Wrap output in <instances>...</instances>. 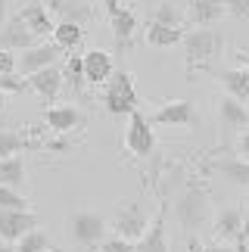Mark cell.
<instances>
[{
  "mask_svg": "<svg viewBox=\"0 0 249 252\" xmlns=\"http://www.w3.org/2000/svg\"><path fill=\"white\" fill-rule=\"evenodd\" d=\"M128 131H124V150L131 153V156H150L153 150H156V134H153V125L150 119L143 115L140 109L128 115Z\"/></svg>",
  "mask_w": 249,
  "mask_h": 252,
  "instance_id": "obj_7",
  "label": "cell"
},
{
  "mask_svg": "<svg viewBox=\"0 0 249 252\" xmlns=\"http://www.w3.org/2000/svg\"><path fill=\"white\" fill-rule=\"evenodd\" d=\"M47 252H60V249H47Z\"/></svg>",
  "mask_w": 249,
  "mask_h": 252,
  "instance_id": "obj_42",
  "label": "cell"
},
{
  "mask_svg": "<svg viewBox=\"0 0 249 252\" xmlns=\"http://www.w3.org/2000/svg\"><path fill=\"white\" fill-rule=\"evenodd\" d=\"M6 109V94H0V112Z\"/></svg>",
  "mask_w": 249,
  "mask_h": 252,
  "instance_id": "obj_40",
  "label": "cell"
},
{
  "mask_svg": "<svg viewBox=\"0 0 249 252\" xmlns=\"http://www.w3.org/2000/svg\"><path fill=\"white\" fill-rule=\"evenodd\" d=\"M97 249H100V252H137V246H134L131 240H122V237H116V234L106 237Z\"/></svg>",
  "mask_w": 249,
  "mask_h": 252,
  "instance_id": "obj_32",
  "label": "cell"
},
{
  "mask_svg": "<svg viewBox=\"0 0 249 252\" xmlns=\"http://www.w3.org/2000/svg\"><path fill=\"white\" fill-rule=\"evenodd\" d=\"M19 19L25 22V28L31 32L37 41H44V37H53V16L50 9H47V3H41V0H28V3L22 6V13H19Z\"/></svg>",
  "mask_w": 249,
  "mask_h": 252,
  "instance_id": "obj_11",
  "label": "cell"
},
{
  "mask_svg": "<svg viewBox=\"0 0 249 252\" xmlns=\"http://www.w3.org/2000/svg\"><path fill=\"white\" fill-rule=\"evenodd\" d=\"M218 78H221V87H224L227 96H234L237 103H246V100H249V69H246V65L224 69Z\"/></svg>",
  "mask_w": 249,
  "mask_h": 252,
  "instance_id": "obj_21",
  "label": "cell"
},
{
  "mask_svg": "<svg viewBox=\"0 0 249 252\" xmlns=\"http://www.w3.org/2000/svg\"><path fill=\"white\" fill-rule=\"evenodd\" d=\"M34 44H41V41L28 32L19 16L6 19V25L0 28V50H6V53H22V50H28V47H34Z\"/></svg>",
  "mask_w": 249,
  "mask_h": 252,
  "instance_id": "obj_13",
  "label": "cell"
},
{
  "mask_svg": "<svg viewBox=\"0 0 249 252\" xmlns=\"http://www.w3.org/2000/svg\"><path fill=\"white\" fill-rule=\"evenodd\" d=\"M60 56H62V50L53 41H41V44L28 47V50H22V53H16V72L22 75V78H28V75H34L41 69L60 65Z\"/></svg>",
  "mask_w": 249,
  "mask_h": 252,
  "instance_id": "obj_6",
  "label": "cell"
},
{
  "mask_svg": "<svg viewBox=\"0 0 249 252\" xmlns=\"http://www.w3.org/2000/svg\"><path fill=\"white\" fill-rule=\"evenodd\" d=\"M224 16H227V9L221 0H190V6H187V19L196 28H212Z\"/></svg>",
  "mask_w": 249,
  "mask_h": 252,
  "instance_id": "obj_18",
  "label": "cell"
},
{
  "mask_svg": "<svg viewBox=\"0 0 249 252\" xmlns=\"http://www.w3.org/2000/svg\"><path fill=\"white\" fill-rule=\"evenodd\" d=\"M227 16L240 19V22H249V0H221Z\"/></svg>",
  "mask_w": 249,
  "mask_h": 252,
  "instance_id": "obj_33",
  "label": "cell"
},
{
  "mask_svg": "<svg viewBox=\"0 0 249 252\" xmlns=\"http://www.w3.org/2000/svg\"><path fill=\"white\" fill-rule=\"evenodd\" d=\"M109 28L116 37V50H128L134 44V34H137V13L131 6H122L116 16H109Z\"/></svg>",
  "mask_w": 249,
  "mask_h": 252,
  "instance_id": "obj_17",
  "label": "cell"
},
{
  "mask_svg": "<svg viewBox=\"0 0 249 252\" xmlns=\"http://www.w3.org/2000/svg\"><path fill=\"white\" fill-rule=\"evenodd\" d=\"M240 60L246 63V69H249V50H243V53H240Z\"/></svg>",
  "mask_w": 249,
  "mask_h": 252,
  "instance_id": "obj_41",
  "label": "cell"
},
{
  "mask_svg": "<svg viewBox=\"0 0 249 252\" xmlns=\"http://www.w3.org/2000/svg\"><path fill=\"white\" fill-rule=\"evenodd\" d=\"M0 209H9V212H31V202H28L16 187H0Z\"/></svg>",
  "mask_w": 249,
  "mask_h": 252,
  "instance_id": "obj_30",
  "label": "cell"
},
{
  "mask_svg": "<svg viewBox=\"0 0 249 252\" xmlns=\"http://www.w3.org/2000/svg\"><path fill=\"white\" fill-rule=\"evenodd\" d=\"M44 122H47V128L56 131V134H69V131H75V128L84 125V115H81L78 106L62 103V106H47Z\"/></svg>",
  "mask_w": 249,
  "mask_h": 252,
  "instance_id": "obj_16",
  "label": "cell"
},
{
  "mask_svg": "<svg viewBox=\"0 0 249 252\" xmlns=\"http://www.w3.org/2000/svg\"><path fill=\"white\" fill-rule=\"evenodd\" d=\"M41 227V218L34 212H9V209H0V240L9 246H16L25 234Z\"/></svg>",
  "mask_w": 249,
  "mask_h": 252,
  "instance_id": "obj_10",
  "label": "cell"
},
{
  "mask_svg": "<svg viewBox=\"0 0 249 252\" xmlns=\"http://www.w3.org/2000/svg\"><path fill=\"white\" fill-rule=\"evenodd\" d=\"M0 72H3V75H13L16 72V53L0 50Z\"/></svg>",
  "mask_w": 249,
  "mask_h": 252,
  "instance_id": "obj_35",
  "label": "cell"
},
{
  "mask_svg": "<svg viewBox=\"0 0 249 252\" xmlns=\"http://www.w3.org/2000/svg\"><path fill=\"white\" fill-rule=\"evenodd\" d=\"M103 9H106V16H116L122 9V0H103Z\"/></svg>",
  "mask_w": 249,
  "mask_h": 252,
  "instance_id": "obj_37",
  "label": "cell"
},
{
  "mask_svg": "<svg viewBox=\"0 0 249 252\" xmlns=\"http://www.w3.org/2000/svg\"><path fill=\"white\" fill-rule=\"evenodd\" d=\"M13 249H16V252H47V249H50V237H47L44 230L37 227V230H31V234H25Z\"/></svg>",
  "mask_w": 249,
  "mask_h": 252,
  "instance_id": "obj_29",
  "label": "cell"
},
{
  "mask_svg": "<svg viewBox=\"0 0 249 252\" xmlns=\"http://www.w3.org/2000/svg\"><path fill=\"white\" fill-rule=\"evenodd\" d=\"M47 9L60 16V22H72V25H81V28H84V22L93 19L91 3H84V0H50Z\"/></svg>",
  "mask_w": 249,
  "mask_h": 252,
  "instance_id": "obj_19",
  "label": "cell"
},
{
  "mask_svg": "<svg viewBox=\"0 0 249 252\" xmlns=\"http://www.w3.org/2000/svg\"><path fill=\"white\" fill-rule=\"evenodd\" d=\"M190 252H237V249L227 243H196V240H190Z\"/></svg>",
  "mask_w": 249,
  "mask_h": 252,
  "instance_id": "obj_34",
  "label": "cell"
},
{
  "mask_svg": "<svg viewBox=\"0 0 249 252\" xmlns=\"http://www.w3.org/2000/svg\"><path fill=\"white\" fill-rule=\"evenodd\" d=\"M249 230V218L243 215V206H237V202H231V206H221L215 215V237L224 240V243H243Z\"/></svg>",
  "mask_w": 249,
  "mask_h": 252,
  "instance_id": "obj_8",
  "label": "cell"
},
{
  "mask_svg": "<svg viewBox=\"0 0 249 252\" xmlns=\"http://www.w3.org/2000/svg\"><path fill=\"white\" fill-rule=\"evenodd\" d=\"M0 252H16V249L9 246V243H3V240H0Z\"/></svg>",
  "mask_w": 249,
  "mask_h": 252,
  "instance_id": "obj_39",
  "label": "cell"
},
{
  "mask_svg": "<svg viewBox=\"0 0 249 252\" xmlns=\"http://www.w3.org/2000/svg\"><path fill=\"white\" fill-rule=\"evenodd\" d=\"M25 84L31 87V91L41 96V100H47V103H53L56 96H60V91L65 87V84H62V69H60V65H50V69H41V72L28 75Z\"/></svg>",
  "mask_w": 249,
  "mask_h": 252,
  "instance_id": "obj_15",
  "label": "cell"
},
{
  "mask_svg": "<svg viewBox=\"0 0 249 252\" xmlns=\"http://www.w3.org/2000/svg\"><path fill=\"white\" fill-rule=\"evenodd\" d=\"M60 69H62V84H65V87H72L75 94H78L81 87L88 84V81H84V65H81V56H65V63L60 65Z\"/></svg>",
  "mask_w": 249,
  "mask_h": 252,
  "instance_id": "obj_28",
  "label": "cell"
},
{
  "mask_svg": "<svg viewBox=\"0 0 249 252\" xmlns=\"http://www.w3.org/2000/svg\"><path fill=\"white\" fill-rule=\"evenodd\" d=\"M143 41H147L150 47H156V50H162V47H175V44H181V41H184V32H181V28H168V25L147 22Z\"/></svg>",
  "mask_w": 249,
  "mask_h": 252,
  "instance_id": "obj_22",
  "label": "cell"
},
{
  "mask_svg": "<svg viewBox=\"0 0 249 252\" xmlns=\"http://www.w3.org/2000/svg\"><path fill=\"white\" fill-rule=\"evenodd\" d=\"M69 237L75 246L81 249H97L103 240H106V218L100 212H91V209H81L69 218Z\"/></svg>",
  "mask_w": 249,
  "mask_h": 252,
  "instance_id": "obj_4",
  "label": "cell"
},
{
  "mask_svg": "<svg viewBox=\"0 0 249 252\" xmlns=\"http://www.w3.org/2000/svg\"><path fill=\"white\" fill-rule=\"evenodd\" d=\"M150 125H171V128H196L199 125V112L193 100H171L162 109L153 112Z\"/></svg>",
  "mask_w": 249,
  "mask_h": 252,
  "instance_id": "obj_9",
  "label": "cell"
},
{
  "mask_svg": "<svg viewBox=\"0 0 249 252\" xmlns=\"http://www.w3.org/2000/svg\"><path fill=\"white\" fill-rule=\"evenodd\" d=\"M6 13H9V0H0V28L6 25Z\"/></svg>",
  "mask_w": 249,
  "mask_h": 252,
  "instance_id": "obj_38",
  "label": "cell"
},
{
  "mask_svg": "<svg viewBox=\"0 0 249 252\" xmlns=\"http://www.w3.org/2000/svg\"><path fill=\"white\" fill-rule=\"evenodd\" d=\"M34 143L25 137L22 131H13V128H0V159H13L19 156L22 150H31Z\"/></svg>",
  "mask_w": 249,
  "mask_h": 252,
  "instance_id": "obj_24",
  "label": "cell"
},
{
  "mask_svg": "<svg viewBox=\"0 0 249 252\" xmlns=\"http://www.w3.org/2000/svg\"><path fill=\"white\" fill-rule=\"evenodd\" d=\"M103 106H106V112H112V115H131V112H137L140 96H137V87H134V75L131 72H116L106 81Z\"/></svg>",
  "mask_w": 249,
  "mask_h": 252,
  "instance_id": "obj_3",
  "label": "cell"
},
{
  "mask_svg": "<svg viewBox=\"0 0 249 252\" xmlns=\"http://www.w3.org/2000/svg\"><path fill=\"white\" fill-rule=\"evenodd\" d=\"M84 41V28L81 25H72V22H56V28H53V44L60 47V50L65 53V50H75Z\"/></svg>",
  "mask_w": 249,
  "mask_h": 252,
  "instance_id": "obj_25",
  "label": "cell"
},
{
  "mask_svg": "<svg viewBox=\"0 0 249 252\" xmlns=\"http://www.w3.org/2000/svg\"><path fill=\"white\" fill-rule=\"evenodd\" d=\"M218 122H221V140L227 143L237 131L249 125V112H246L243 103L234 100V96H221V103H218Z\"/></svg>",
  "mask_w": 249,
  "mask_h": 252,
  "instance_id": "obj_14",
  "label": "cell"
},
{
  "mask_svg": "<svg viewBox=\"0 0 249 252\" xmlns=\"http://www.w3.org/2000/svg\"><path fill=\"white\" fill-rule=\"evenodd\" d=\"M147 227H150V215H147V209H143L140 199L122 202L116 209V215H112V230H116V237L131 240V243H137V240L147 234Z\"/></svg>",
  "mask_w": 249,
  "mask_h": 252,
  "instance_id": "obj_5",
  "label": "cell"
},
{
  "mask_svg": "<svg viewBox=\"0 0 249 252\" xmlns=\"http://www.w3.org/2000/svg\"><path fill=\"white\" fill-rule=\"evenodd\" d=\"M150 22L156 25H168V28H184V13H181V6L175 0H162V3L153 9Z\"/></svg>",
  "mask_w": 249,
  "mask_h": 252,
  "instance_id": "obj_26",
  "label": "cell"
},
{
  "mask_svg": "<svg viewBox=\"0 0 249 252\" xmlns=\"http://www.w3.org/2000/svg\"><path fill=\"white\" fill-rule=\"evenodd\" d=\"M134 246H137V252H171L168 234H165V212H159V215L150 221L147 234H143Z\"/></svg>",
  "mask_w": 249,
  "mask_h": 252,
  "instance_id": "obj_20",
  "label": "cell"
},
{
  "mask_svg": "<svg viewBox=\"0 0 249 252\" xmlns=\"http://www.w3.org/2000/svg\"><path fill=\"white\" fill-rule=\"evenodd\" d=\"M212 218V196H209L206 187L199 184H187L184 193L175 199V221L181 224V230L187 234H196L203 230Z\"/></svg>",
  "mask_w": 249,
  "mask_h": 252,
  "instance_id": "obj_1",
  "label": "cell"
},
{
  "mask_svg": "<svg viewBox=\"0 0 249 252\" xmlns=\"http://www.w3.org/2000/svg\"><path fill=\"white\" fill-rule=\"evenodd\" d=\"M81 65H84V81L88 84H106L112 75H116V63H112V53L93 47L81 56Z\"/></svg>",
  "mask_w": 249,
  "mask_h": 252,
  "instance_id": "obj_12",
  "label": "cell"
},
{
  "mask_svg": "<svg viewBox=\"0 0 249 252\" xmlns=\"http://www.w3.org/2000/svg\"><path fill=\"white\" fill-rule=\"evenodd\" d=\"M25 87L28 84H25V78L19 72H13V75H3V72H0V94H22Z\"/></svg>",
  "mask_w": 249,
  "mask_h": 252,
  "instance_id": "obj_31",
  "label": "cell"
},
{
  "mask_svg": "<svg viewBox=\"0 0 249 252\" xmlns=\"http://www.w3.org/2000/svg\"><path fill=\"white\" fill-rule=\"evenodd\" d=\"M184 56H187V75H193L196 69H206L209 63L221 60L224 53V34L215 28H193L184 34Z\"/></svg>",
  "mask_w": 249,
  "mask_h": 252,
  "instance_id": "obj_2",
  "label": "cell"
},
{
  "mask_svg": "<svg viewBox=\"0 0 249 252\" xmlns=\"http://www.w3.org/2000/svg\"><path fill=\"white\" fill-rule=\"evenodd\" d=\"M25 184V162L13 156V159H0V187H19Z\"/></svg>",
  "mask_w": 249,
  "mask_h": 252,
  "instance_id": "obj_27",
  "label": "cell"
},
{
  "mask_svg": "<svg viewBox=\"0 0 249 252\" xmlns=\"http://www.w3.org/2000/svg\"><path fill=\"white\" fill-rule=\"evenodd\" d=\"M215 171L221 174L224 181L240 184V187H249V162H243V159H237V156L218 159V162H215Z\"/></svg>",
  "mask_w": 249,
  "mask_h": 252,
  "instance_id": "obj_23",
  "label": "cell"
},
{
  "mask_svg": "<svg viewBox=\"0 0 249 252\" xmlns=\"http://www.w3.org/2000/svg\"><path fill=\"white\" fill-rule=\"evenodd\" d=\"M237 159L249 162V131H246V134H240V140H237Z\"/></svg>",
  "mask_w": 249,
  "mask_h": 252,
  "instance_id": "obj_36",
  "label": "cell"
}]
</instances>
